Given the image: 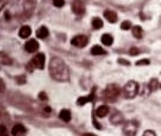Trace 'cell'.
<instances>
[{
  "label": "cell",
  "instance_id": "33",
  "mask_svg": "<svg viewBox=\"0 0 161 136\" xmlns=\"http://www.w3.org/2000/svg\"><path fill=\"white\" fill-rule=\"evenodd\" d=\"M3 84V81H2V79H1V93H2V91H4V86H3L2 85Z\"/></svg>",
  "mask_w": 161,
  "mask_h": 136
},
{
  "label": "cell",
  "instance_id": "23",
  "mask_svg": "<svg viewBox=\"0 0 161 136\" xmlns=\"http://www.w3.org/2000/svg\"><path fill=\"white\" fill-rule=\"evenodd\" d=\"M131 26V23L128 21H125L122 22L121 24V30H128L130 29Z\"/></svg>",
  "mask_w": 161,
  "mask_h": 136
},
{
  "label": "cell",
  "instance_id": "32",
  "mask_svg": "<svg viewBox=\"0 0 161 136\" xmlns=\"http://www.w3.org/2000/svg\"><path fill=\"white\" fill-rule=\"evenodd\" d=\"M119 63L122 65H128L130 64V63L127 60H124V59H120L119 60Z\"/></svg>",
  "mask_w": 161,
  "mask_h": 136
},
{
  "label": "cell",
  "instance_id": "7",
  "mask_svg": "<svg viewBox=\"0 0 161 136\" xmlns=\"http://www.w3.org/2000/svg\"><path fill=\"white\" fill-rule=\"evenodd\" d=\"M72 12L76 15H82L86 12V6L81 0H74L71 4Z\"/></svg>",
  "mask_w": 161,
  "mask_h": 136
},
{
  "label": "cell",
  "instance_id": "31",
  "mask_svg": "<svg viewBox=\"0 0 161 136\" xmlns=\"http://www.w3.org/2000/svg\"><path fill=\"white\" fill-rule=\"evenodd\" d=\"M93 124H94L95 127H96L97 129H101V126L100 124L97 121V120L94 118V119H93Z\"/></svg>",
  "mask_w": 161,
  "mask_h": 136
},
{
  "label": "cell",
  "instance_id": "14",
  "mask_svg": "<svg viewBox=\"0 0 161 136\" xmlns=\"http://www.w3.org/2000/svg\"><path fill=\"white\" fill-rule=\"evenodd\" d=\"M26 132V129L23 125L18 124L12 129V133L14 136L23 135Z\"/></svg>",
  "mask_w": 161,
  "mask_h": 136
},
{
  "label": "cell",
  "instance_id": "11",
  "mask_svg": "<svg viewBox=\"0 0 161 136\" xmlns=\"http://www.w3.org/2000/svg\"><path fill=\"white\" fill-rule=\"evenodd\" d=\"M95 90H93L88 96H82L78 98L77 101L78 105V106H83L88 102L93 101L95 97Z\"/></svg>",
  "mask_w": 161,
  "mask_h": 136
},
{
  "label": "cell",
  "instance_id": "20",
  "mask_svg": "<svg viewBox=\"0 0 161 136\" xmlns=\"http://www.w3.org/2000/svg\"><path fill=\"white\" fill-rule=\"evenodd\" d=\"M60 118L65 122H69L71 120V113L67 109H63L59 115Z\"/></svg>",
  "mask_w": 161,
  "mask_h": 136
},
{
  "label": "cell",
  "instance_id": "13",
  "mask_svg": "<svg viewBox=\"0 0 161 136\" xmlns=\"http://www.w3.org/2000/svg\"><path fill=\"white\" fill-rule=\"evenodd\" d=\"M32 30L30 26L27 25L23 26L20 29L19 35L20 37L25 39L29 37L31 34Z\"/></svg>",
  "mask_w": 161,
  "mask_h": 136
},
{
  "label": "cell",
  "instance_id": "30",
  "mask_svg": "<svg viewBox=\"0 0 161 136\" xmlns=\"http://www.w3.org/2000/svg\"><path fill=\"white\" fill-rule=\"evenodd\" d=\"M143 135H146V136H155V135H156V134H155V132H154L152 130H146V131H144Z\"/></svg>",
  "mask_w": 161,
  "mask_h": 136
},
{
  "label": "cell",
  "instance_id": "12",
  "mask_svg": "<svg viewBox=\"0 0 161 136\" xmlns=\"http://www.w3.org/2000/svg\"><path fill=\"white\" fill-rule=\"evenodd\" d=\"M110 108L106 105L99 106L96 110V115L100 118L105 117L109 112Z\"/></svg>",
  "mask_w": 161,
  "mask_h": 136
},
{
  "label": "cell",
  "instance_id": "1",
  "mask_svg": "<svg viewBox=\"0 0 161 136\" xmlns=\"http://www.w3.org/2000/svg\"><path fill=\"white\" fill-rule=\"evenodd\" d=\"M49 72L53 79L60 82H65L70 78L69 69L66 64L58 57H54L49 64Z\"/></svg>",
  "mask_w": 161,
  "mask_h": 136
},
{
  "label": "cell",
  "instance_id": "17",
  "mask_svg": "<svg viewBox=\"0 0 161 136\" xmlns=\"http://www.w3.org/2000/svg\"><path fill=\"white\" fill-rule=\"evenodd\" d=\"M132 34L135 38L140 39L143 35V30L140 26H135L132 29Z\"/></svg>",
  "mask_w": 161,
  "mask_h": 136
},
{
  "label": "cell",
  "instance_id": "16",
  "mask_svg": "<svg viewBox=\"0 0 161 136\" xmlns=\"http://www.w3.org/2000/svg\"><path fill=\"white\" fill-rule=\"evenodd\" d=\"M91 53L92 55L97 56L105 55L107 54V52L100 45H95L91 48Z\"/></svg>",
  "mask_w": 161,
  "mask_h": 136
},
{
  "label": "cell",
  "instance_id": "26",
  "mask_svg": "<svg viewBox=\"0 0 161 136\" xmlns=\"http://www.w3.org/2000/svg\"><path fill=\"white\" fill-rule=\"evenodd\" d=\"M129 53H130V55L131 56H136L139 54V49L136 47H131L129 50Z\"/></svg>",
  "mask_w": 161,
  "mask_h": 136
},
{
  "label": "cell",
  "instance_id": "22",
  "mask_svg": "<svg viewBox=\"0 0 161 136\" xmlns=\"http://www.w3.org/2000/svg\"><path fill=\"white\" fill-rule=\"evenodd\" d=\"M92 26L96 30H99L101 29L104 25L103 21L100 18L96 17L94 18L92 21Z\"/></svg>",
  "mask_w": 161,
  "mask_h": 136
},
{
  "label": "cell",
  "instance_id": "19",
  "mask_svg": "<svg viewBox=\"0 0 161 136\" xmlns=\"http://www.w3.org/2000/svg\"><path fill=\"white\" fill-rule=\"evenodd\" d=\"M101 42L106 46H111L113 42V37L108 34H105L102 36Z\"/></svg>",
  "mask_w": 161,
  "mask_h": 136
},
{
  "label": "cell",
  "instance_id": "8",
  "mask_svg": "<svg viewBox=\"0 0 161 136\" xmlns=\"http://www.w3.org/2000/svg\"><path fill=\"white\" fill-rule=\"evenodd\" d=\"M39 44L35 39L28 40L25 45V49L29 53H34L36 52L39 48Z\"/></svg>",
  "mask_w": 161,
  "mask_h": 136
},
{
  "label": "cell",
  "instance_id": "35",
  "mask_svg": "<svg viewBox=\"0 0 161 136\" xmlns=\"http://www.w3.org/2000/svg\"></svg>",
  "mask_w": 161,
  "mask_h": 136
},
{
  "label": "cell",
  "instance_id": "25",
  "mask_svg": "<svg viewBox=\"0 0 161 136\" xmlns=\"http://www.w3.org/2000/svg\"><path fill=\"white\" fill-rule=\"evenodd\" d=\"M53 3L55 7L61 8L64 5V0H53Z\"/></svg>",
  "mask_w": 161,
  "mask_h": 136
},
{
  "label": "cell",
  "instance_id": "6",
  "mask_svg": "<svg viewBox=\"0 0 161 136\" xmlns=\"http://www.w3.org/2000/svg\"><path fill=\"white\" fill-rule=\"evenodd\" d=\"M88 38L84 35H76L71 40L72 45L78 48H83L88 45Z\"/></svg>",
  "mask_w": 161,
  "mask_h": 136
},
{
  "label": "cell",
  "instance_id": "4",
  "mask_svg": "<svg viewBox=\"0 0 161 136\" xmlns=\"http://www.w3.org/2000/svg\"><path fill=\"white\" fill-rule=\"evenodd\" d=\"M139 89V84L134 80H130L124 86L122 93L124 97L126 99H133L138 95Z\"/></svg>",
  "mask_w": 161,
  "mask_h": 136
},
{
  "label": "cell",
  "instance_id": "18",
  "mask_svg": "<svg viewBox=\"0 0 161 136\" xmlns=\"http://www.w3.org/2000/svg\"><path fill=\"white\" fill-rule=\"evenodd\" d=\"M0 62L4 65H11L12 64V60L7 54L3 52L0 54Z\"/></svg>",
  "mask_w": 161,
  "mask_h": 136
},
{
  "label": "cell",
  "instance_id": "24",
  "mask_svg": "<svg viewBox=\"0 0 161 136\" xmlns=\"http://www.w3.org/2000/svg\"><path fill=\"white\" fill-rule=\"evenodd\" d=\"M150 61L147 59H142V60H139L136 63V65L143 66L147 65L149 64Z\"/></svg>",
  "mask_w": 161,
  "mask_h": 136
},
{
  "label": "cell",
  "instance_id": "27",
  "mask_svg": "<svg viewBox=\"0 0 161 136\" xmlns=\"http://www.w3.org/2000/svg\"><path fill=\"white\" fill-rule=\"evenodd\" d=\"M16 80H17V83L19 84H23L25 83L26 82L25 76L24 75L19 76L16 78Z\"/></svg>",
  "mask_w": 161,
  "mask_h": 136
},
{
  "label": "cell",
  "instance_id": "2",
  "mask_svg": "<svg viewBox=\"0 0 161 136\" xmlns=\"http://www.w3.org/2000/svg\"><path fill=\"white\" fill-rule=\"evenodd\" d=\"M121 92V88L119 85L115 83L110 84L107 86L102 92V96L106 101L113 103L118 100Z\"/></svg>",
  "mask_w": 161,
  "mask_h": 136
},
{
  "label": "cell",
  "instance_id": "28",
  "mask_svg": "<svg viewBox=\"0 0 161 136\" xmlns=\"http://www.w3.org/2000/svg\"><path fill=\"white\" fill-rule=\"evenodd\" d=\"M38 97L42 101H46L48 99L47 95L45 94V92H40L38 95Z\"/></svg>",
  "mask_w": 161,
  "mask_h": 136
},
{
  "label": "cell",
  "instance_id": "9",
  "mask_svg": "<svg viewBox=\"0 0 161 136\" xmlns=\"http://www.w3.org/2000/svg\"><path fill=\"white\" fill-rule=\"evenodd\" d=\"M124 120V116L121 113L116 112L111 116L110 121L112 124L118 125L120 124Z\"/></svg>",
  "mask_w": 161,
  "mask_h": 136
},
{
  "label": "cell",
  "instance_id": "15",
  "mask_svg": "<svg viewBox=\"0 0 161 136\" xmlns=\"http://www.w3.org/2000/svg\"><path fill=\"white\" fill-rule=\"evenodd\" d=\"M36 37L40 39H44L46 38L49 35V31L48 29L45 26H41L37 29L36 31Z\"/></svg>",
  "mask_w": 161,
  "mask_h": 136
},
{
  "label": "cell",
  "instance_id": "3",
  "mask_svg": "<svg viewBox=\"0 0 161 136\" xmlns=\"http://www.w3.org/2000/svg\"><path fill=\"white\" fill-rule=\"evenodd\" d=\"M45 55L43 53H38L35 55L26 65V69L29 72H33L35 69L42 70L45 64Z\"/></svg>",
  "mask_w": 161,
  "mask_h": 136
},
{
  "label": "cell",
  "instance_id": "5",
  "mask_svg": "<svg viewBox=\"0 0 161 136\" xmlns=\"http://www.w3.org/2000/svg\"><path fill=\"white\" fill-rule=\"evenodd\" d=\"M138 128L139 125L136 120H128L122 127V132L128 136H134L138 131Z\"/></svg>",
  "mask_w": 161,
  "mask_h": 136
},
{
  "label": "cell",
  "instance_id": "29",
  "mask_svg": "<svg viewBox=\"0 0 161 136\" xmlns=\"http://www.w3.org/2000/svg\"><path fill=\"white\" fill-rule=\"evenodd\" d=\"M7 135V128L5 125L1 124V136H6Z\"/></svg>",
  "mask_w": 161,
  "mask_h": 136
},
{
  "label": "cell",
  "instance_id": "10",
  "mask_svg": "<svg viewBox=\"0 0 161 136\" xmlns=\"http://www.w3.org/2000/svg\"><path fill=\"white\" fill-rule=\"evenodd\" d=\"M104 16L108 21L111 23L116 22L118 19L117 13L110 10H106L104 12Z\"/></svg>",
  "mask_w": 161,
  "mask_h": 136
},
{
  "label": "cell",
  "instance_id": "34",
  "mask_svg": "<svg viewBox=\"0 0 161 136\" xmlns=\"http://www.w3.org/2000/svg\"><path fill=\"white\" fill-rule=\"evenodd\" d=\"M45 112H47V113H50L52 111V109H51V107L49 106H47L45 108Z\"/></svg>",
  "mask_w": 161,
  "mask_h": 136
},
{
  "label": "cell",
  "instance_id": "21",
  "mask_svg": "<svg viewBox=\"0 0 161 136\" xmlns=\"http://www.w3.org/2000/svg\"><path fill=\"white\" fill-rule=\"evenodd\" d=\"M159 86V82L156 78L151 79L148 85V89L149 92H153L156 91Z\"/></svg>",
  "mask_w": 161,
  "mask_h": 136
}]
</instances>
